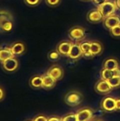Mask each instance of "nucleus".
I'll return each instance as SVG.
<instances>
[{
	"label": "nucleus",
	"mask_w": 120,
	"mask_h": 121,
	"mask_svg": "<svg viewBox=\"0 0 120 121\" xmlns=\"http://www.w3.org/2000/svg\"><path fill=\"white\" fill-rule=\"evenodd\" d=\"M83 99V96L82 94L78 91H69L66 94L64 97L65 103L71 107L78 106L82 103Z\"/></svg>",
	"instance_id": "nucleus-1"
},
{
	"label": "nucleus",
	"mask_w": 120,
	"mask_h": 121,
	"mask_svg": "<svg viewBox=\"0 0 120 121\" xmlns=\"http://www.w3.org/2000/svg\"><path fill=\"white\" fill-rule=\"evenodd\" d=\"M68 35L71 40L74 42H81L86 38V30L83 27L74 26L69 29Z\"/></svg>",
	"instance_id": "nucleus-2"
},
{
	"label": "nucleus",
	"mask_w": 120,
	"mask_h": 121,
	"mask_svg": "<svg viewBox=\"0 0 120 121\" xmlns=\"http://www.w3.org/2000/svg\"><path fill=\"white\" fill-rule=\"evenodd\" d=\"M100 107L103 111L107 113L115 111V98L110 96L103 98L100 103Z\"/></svg>",
	"instance_id": "nucleus-3"
},
{
	"label": "nucleus",
	"mask_w": 120,
	"mask_h": 121,
	"mask_svg": "<svg viewBox=\"0 0 120 121\" xmlns=\"http://www.w3.org/2000/svg\"><path fill=\"white\" fill-rule=\"evenodd\" d=\"M77 121H91L93 119L94 113L92 108L85 107L79 109L76 113Z\"/></svg>",
	"instance_id": "nucleus-4"
},
{
	"label": "nucleus",
	"mask_w": 120,
	"mask_h": 121,
	"mask_svg": "<svg viewBox=\"0 0 120 121\" xmlns=\"http://www.w3.org/2000/svg\"><path fill=\"white\" fill-rule=\"evenodd\" d=\"M94 89L96 93L100 94H103V95L108 94L112 90V89L110 86V85L109 84L108 82L106 80L102 79L98 80L95 83Z\"/></svg>",
	"instance_id": "nucleus-5"
},
{
	"label": "nucleus",
	"mask_w": 120,
	"mask_h": 121,
	"mask_svg": "<svg viewBox=\"0 0 120 121\" xmlns=\"http://www.w3.org/2000/svg\"><path fill=\"white\" fill-rule=\"evenodd\" d=\"M98 9L100 11L104 18L109 16H111L112 14H115V13L117 10L115 3L112 2V1H109L105 2L104 4H103L101 6H100Z\"/></svg>",
	"instance_id": "nucleus-6"
},
{
	"label": "nucleus",
	"mask_w": 120,
	"mask_h": 121,
	"mask_svg": "<svg viewBox=\"0 0 120 121\" xmlns=\"http://www.w3.org/2000/svg\"><path fill=\"white\" fill-rule=\"evenodd\" d=\"M47 74L51 76L56 81H59L64 77V72L62 67L58 65H54L50 67L47 72Z\"/></svg>",
	"instance_id": "nucleus-7"
},
{
	"label": "nucleus",
	"mask_w": 120,
	"mask_h": 121,
	"mask_svg": "<svg viewBox=\"0 0 120 121\" xmlns=\"http://www.w3.org/2000/svg\"><path fill=\"white\" fill-rule=\"evenodd\" d=\"M72 44L73 42L70 40H62L57 45L56 50L60 54L61 56L68 57Z\"/></svg>",
	"instance_id": "nucleus-8"
},
{
	"label": "nucleus",
	"mask_w": 120,
	"mask_h": 121,
	"mask_svg": "<svg viewBox=\"0 0 120 121\" xmlns=\"http://www.w3.org/2000/svg\"><path fill=\"white\" fill-rule=\"evenodd\" d=\"M87 20L92 23H98L103 21L104 17L100 11L97 8L88 11L87 14Z\"/></svg>",
	"instance_id": "nucleus-9"
},
{
	"label": "nucleus",
	"mask_w": 120,
	"mask_h": 121,
	"mask_svg": "<svg viewBox=\"0 0 120 121\" xmlns=\"http://www.w3.org/2000/svg\"><path fill=\"white\" fill-rule=\"evenodd\" d=\"M1 65L4 70L7 72H13L18 69L19 64L18 60L15 57H13L2 62Z\"/></svg>",
	"instance_id": "nucleus-10"
},
{
	"label": "nucleus",
	"mask_w": 120,
	"mask_h": 121,
	"mask_svg": "<svg viewBox=\"0 0 120 121\" xmlns=\"http://www.w3.org/2000/svg\"><path fill=\"white\" fill-rule=\"evenodd\" d=\"M83 57V52L79 45V42L73 43L69 53L68 55V57L73 60H77Z\"/></svg>",
	"instance_id": "nucleus-11"
},
{
	"label": "nucleus",
	"mask_w": 120,
	"mask_h": 121,
	"mask_svg": "<svg viewBox=\"0 0 120 121\" xmlns=\"http://www.w3.org/2000/svg\"><path fill=\"white\" fill-rule=\"evenodd\" d=\"M103 25L107 29L110 30L111 28L120 25V18L116 14L109 16L104 18Z\"/></svg>",
	"instance_id": "nucleus-12"
},
{
	"label": "nucleus",
	"mask_w": 120,
	"mask_h": 121,
	"mask_svg": "<svg viewBox=\"0 0 120 121\" xmlns=\"http://www.w3.org/2000/svg\"><path fill=\"white\" fill-rule=\"evenodd\" d=\"M9 48L12 54L15 57V56H18V55L23 54V52L25 50V45L21 41H16L12 43L10 45Z\"/></svg>",
	"instance_id": "nucleus-13"
},
{
	"label": "nucleus",
	"mask_w": 120,
	"mask_h": 121,
	"mask_svg": "<svg viewBox=\"0 0 120 121\" xmlns=\"http://www.w3.org/2000/svg\"><path fill=\"white\" fill-rule=\"evenodd\" d=\"M90 52L93 57L100 55L103 52V45L98 40L91 41V50Z\"/></svg>",
	"instance_id": "nucleus-14"
},
{
	"label": "nucleus",
	"mask_w": 120,
	"mask_h": 121,
	"mask_svg": "<svg viewBox=\"0 0 120 121\" xmlns=\"http://www.w3.org/2000/svg\"><path fill=\"white\" fill-rule=\"evenodd\" d=\"M120 67V62L118 60L112 57L105 59L103 63V68L108 69L110 70H114Z\"/></svg>",
	"instance_id": "nucleus-15"
},
{
	"label": "nucleus",
	"mask_w": 120,
	"mask_h": 121,
	"mask_svg": "<svg viewBox=\"0 0 120 121\" xmlns=\"http://www.w3.org/2000/svg\"><path fill=\"white\" fill-rule=\"evenodd\" d=\"M79 45L81 47V49L83 52V57L87 59H90L93 57L91 55L90 50H91V41L83 40L81 42H79Z\"/></svg>",
	"instance_id": "nucleus-16"
},
{
	"label": "nucleus",
	"mask_w": 120,
	"mask_h": 121,
	"mask_svg": "<svg viewBox=\"0 0 120 121\" xmlns=\"http://www.w3.org/2000/svg\"><path fill=\"white\" fill-rule=\"evenodd\" d=\"M42 88L46 89H51L56 85L57 81L47 73L42 76Z\"/></svg>",
	"instance_id": "nucleus-17"
},
{
	"label": "nucleus",
	"mask_w": 120,
	"mask_h": 121,
	"mask_svg": "<svg viewBox=\"0 0 120 121\" xmlns=\"http://www.w3.org/2000/svg\"><path fill=\"white\" fill-rule=\"evenodd\" d=\"M14 57L8 48H0V62L2 63L6 60Z\"/></svg>",
	"instance_id": "nucleus-18"
},
{
	"label": "nucleus",
	"mask_w": 120,
	"mask_h": 121,
	"mask_svg": "<svg viewBox=\"0 0 120 121\" xmlns=\"http://www.w3.org/2000/svg\"><path fill=\"white\" fill-rule=\"evenodd\" d=\"M30 85L33 88H42V76L35 75L30 80Z\"/></svg>",
	"instance_id": "nucleus-19"
},
{
	"label": "nucleus",
	"mask_w": 120,
	"mask_h": 121,
	"mask_svg": "<svg viewBox=\"0 0 120 121\" xmlns=\"http://www.w3.org/2000/svg\"><path fill=\"white\" fill-rule=\"evenodd\" d=\"M11 19H13V16L10 12L3 9L0 10V27L6 21L11 20Z\"/></svg>",
	"instance_id": "nucleus-20"
},
{
	"label": "nucleus",
	"mask_w": 120,
	"mask_h": 121,
	"mask_svg": "<svg viewBox=\"0 0 120 121\" xmlns=\"http://www.w3.org/2000/svg\"><path fill=\"white\" fill-rule=\"evenodd\" d=\"M13 28V19L6 21L0 27V32L1 33H9Z\"/></svg>",
	"instance_id": "nucleus-21"
},
{
	"label": "nucleus",
	"mask_w": 120,
	"mask_h": 121,
	"mask_svg": "<svg viewBox=\"0 0 120 121\" xmlns=\"http://www.w3.org/2000/svg\"><path fill=\"white\" fill-rule=\"evenodd\" d=\"M113 77H115L113 70H110V69H105V68H103L101 69V71H100V77H101L102 79L108 81L109 79H110Z\"/></svg>",
	"instance_id": "nucleus-22"
},
{
	"label": "nucleus",
	"mask_w": 120,
	"mask_h": 121,
	"mask_svg": "<svg viewBox=\"0 0 120 121\" xmlns=\"http://www.w3.org/2000/svg\"><path fill=\"white\" fill-rule=\"evenodd\" d=\"M108 82L112 89H118L120 87V77H113Z\"/></svg>",
	"instance_id": "nucleus-23"
},
{
	"label": "nucleus",
	"mask_w": 120,
	"mask_h": 121,
	"mask_svg": "<svg viewBox=\"0 0 120 121\" xmlns=\"http://www.w3.org/2000/svg\"><path fill=\"white\" fill-rule=\"evenodd\" d=\"M60 54L57 51V50H51L48 55H47V57H48V59L50 60V61H57L59 59L60 57Z\"/></svg>",
	"instance_id": "nucleus-24"
},
{
	"label": "nucleus",
	"mask_w": 120,
	"mask_h": 121,
	"mask_svg": "<svg viewBox=\"0 0 120 121\" xmlns=\"http://www.w3.org/2000/svg\"><path fill=\"white\" fill-rule=\"evenodd\" d=\"M109 30L111 35L114 38H120V25L111 28Z\"/></svg>",
	"instance_id": "nucleus-25"
},
{
	"label": "nucleus",
	"mask_w": 120,
	"mask_h": 121,
	"mask_svg": "<svg viewBox=\"0 0 120 121\" xmlns=\"http://www.w3.org/2000/svg\"><path fill=\"white\" fill-rule=\"evenodd\" d=\"M62 121H77V118L76 113H69L62 118Z\"/></svg>",
	"instance_id": "nucleus-26"
},
{
	"label": "nucleus",
	"mask_w": 120,
	"mask_h": 121,
	"mask_svg": "<svg viewBox=\"0 0 120 121\" xmlns=\"http://www.w3.org/2000/svg\"><path fill=\"white\" fill-rule=\"evenodd\" d=\"M42 0H23L25 5L30 7H34L38 6Z\"/></svg>",
	"instance_id": "nucleus-27"
},
{
	"label": "nucleus",
	"mask_w": 120,
	"mask_h": 121,
	"mask_svg": "<svg viewBox=\"0 0 120 121\" xmlns=\"http://www.w3.org/2000/svg\"><path fill=\"white\" fill-rule=\"evenodd\" d=\"M62 0H45V3L50 7H56L59 6Z\"/></svg>",
	"instance_id": "nucleus-28"
},
{
	"label": "nucleus",
	"mask_w": 120,
	"mask_h": 121,
	"mask_svg": "<svg viewBox=\"0 0 120 121\" xmlns=\"http://www.w3.org/2000/svg\"><path fill=\"white\" fill-rule=\"evenodd\" d=\"M91 1L98 8H99L100 6H101L103 4H104L105 2L108 1V0H91Z\"/></svg>",
	"instance_id": "nucleus-29"
},
{
	"label": "nucleus",
	"mask_w": 120,
	"mask_h": 121,
	"mask_svg": "<svg viewBox=\"0 0 120 121\" xmlns=\"http://www.w3.org/2000/svg\"><path fill=\"white\" fill-rule=\"evenodd\" d=\"M47 120H48V118L47 117H45V116L40 115V116H38L36 118H35L33 121H47Z\"/></svg>",
	"instance_id": "nucleus-30"
},
{
	"label": "nucleus",
	"mask_w": 120,
	"mask_h": 121,
	"mask_svg": "<svg viewBox=\"0 0 120 121\" xmlns=\"http://www.w3.org/2000/svg\"><path fill=\"white\" fill-rule=\"evenodd\" d=\"M115 111H120V97L115 98Z\"/></svg>",
	"instance_id": "nucleus-31"
},
{
	"label": "nucleus",
	"mask_w": 120,
	"mask_h": 121,
	"mask_svg": "<svg viewBox=\"0 0 120 121\" xmlns=\"http://www.w3.org/2000/svg\"><path fill=\"white\" fill-rule=\"evenodd\" d=\"M47 121H62V118L58 116H51L48 118Z\"/></svg>",
	"instance_id": "nucleus-32"
},
{
	"label": "nucleus",
	"mask_w": 120,
	"mask_h": 121,
	"mask_svg": "<svg viewBox=\"0 0 120 121\" xmlns=\"http://www.w3.org/2000/svg\"><path fill=\"white\" fill-rule=\"evenodd\" d=\"M114 74H115V77H120V67L114 69Z\"/></svg>",
	"instance_id": "nucleus-33"
},
{
	"label": "nucleus",
	"mask_w": 120,
	"mask_h": 121,
	"mask_svg": "<svg viewBox=\"0 0 120 121\" xmlns=\"http://www.w3.org/2000/svg\"><path fill=\"white\" fill-rule=\"evenodd\" d=\"M114 3H115V4L116 6L117 9L120 10V0H115Z\"/></svg>",
	"instance_id": "nucleus-34"
},
{
	"label": "nucleus",
	"mask_w": 120,
	"mask_h": 121,
	"mask_svg": "<svg viewBox=\"0 0 120 121\" xmlns=\"http://www.w3.org/2000/svg\"><path fill=\"white\" fill-rule=\"evenodd\" d=\"M4 90L2 89V88L0 86V101L4 98Z\"/></svg>",
	"instance_id": "nucleus-35"
},
{
	"label": "nucleus",
	"mask_w": 120,
	"mask_h": 121,
	"mask_svg": "<svg viewBox=\"0 0 120 121\" xmlns=\"http://www.w3.org/2000/svg\"><path fill=\"white\" fill-rule=\"evenodd\" d=\"M91 121H104L102 119H99V118H96V119H93Z\"/></svg>",
	"instance_id": "nucleus-36"
},
{
	"label": "nucleus",
	"mask_w": 120,
	"mask_h": 121,
	"mask_svg": "<svg viewBox=\"0 0 120 121\" xmlns=\"http://www.w3.org/2000/svg\"><path fill=\"white\" fill-rule=\"evenodd\" d=\"M81 1H91V0H81Z\"/></svg>",
	"instance_id": "nucleus-37"
},
{
	"label": "nucleus",
	"mask_w": 120,
	"mask_h": 121,
	"mask_svg": "<svg viewBox=\"0 0 120 121\" xmlns=\"http://www.w3.org/2000/svg\"></svg>",
	"instance_id": "nucleus-38"
}]
</instances>
